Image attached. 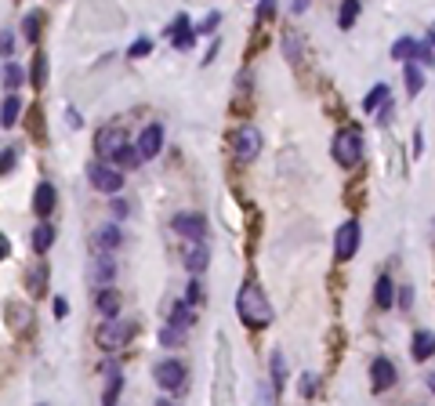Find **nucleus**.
Listing matches in <instances>:
<instances>
[{
	"label": "nucleus",
	"mask_w": 435,
	"mask_h": 406,
	"mask_svg": "<svg viewBox=\"0 0 435 406\" xmlns=\"http://www.w3.org/2000/svg\"><path fill=\"white\" fill-rule=\"evenodd\" d=\"M15 55V37H11V29H4V58Z\"/></svg>",
	"instance_id": "obj_39"
},
{
	"label": "nucleus",
	"mask_w": 435,
	"mask_h": 406,
	"mask_svg": "<svg viewBox=\"0 0 435 406\" xmlns=\"http://www.w3.org/2000/svg\"><path fill=\"white\" fill-rule=\"evenodd\" d=\"M421 87H424V77H421V69H417V66H407V91H410V95H417Z\"/></svg>",
	"instance_id": "obj_32"
},
{
	"label": "nucleus",
	"mask_w": 435,
	"mask_h": 406,
	"mask_svg": "<svg viewBox=\"0 0 435 406\" xmlns=\"http://www.w3.org/2000/svg\"><path fill=\"white\" fill-rule=\"evenodd\" d=\"M87 181L95 185L98 193H109V196H116L120 189H123V171H120V164H113V160H98L87 167Z\"/></svg>",
	"instance_id": "obj_4"
},
{
	"label": "nucleus",
	"mask_w": 435,
	"mask_h": 406,
	"mask_svg": "<svg viewBox=\"0 0 435 406\" xmlns=\"http://www.w3.org/2000/svg\"><path fill=\"white\" fill-rule=\"evenodd\" d=\"M135 145H138V152H142V160L160 156V149H164V128H160V123H149V128L135 138Z\"/></svg>",
	"instance_id": "obj_11"
},
{
	"label": "nucleus",
	"mask_w": 435,
	"mask_h": 406,
	"mask_svg": "<svg viewBox=\"0 0 435 406\" xmlns=\"http://www.w3.org/2000/svg\"><path fill=\"white\" fill-rule=\"evenodd\" d=\"M356 247H359V222H345L334 232V258L337 261L356 258Z\"/></svg>",
	"instance_id": "obj_8"
},
{
	"label": "nucleus",
	"mask_w": 435,
	"mask_h": 406,
	"mask_svg": "<svg viewBox=\"0 0 435 406\" xmlns=\"http://www.w3.org/2000/svg\"><path fill=\"white\" fill-rule=\"evenodd\" d=\"M26 283H29V291H33V294H40V291H44V283H47V265H44V254H40V261H37L33 269H29V279H26Z\"/></svg>",
	"instance_id": "obj_26"
},
{
	"label": "nucleus",
	"mask_w": 435,
	"mask_h": 406,
	"mask_svg": "<svg viewBox=\"0 0 435 406\" xmlns=\"http://www.w3.org/2000/svg\"><path fill=\"white\" fill-rule=\"evenodd\" d=\"M167 323H174V327H185V330H189V327L196 323V316H193V305H189V301H178V305L171 308Z\"/></svg>",
	"instance_id": "obj_20"
},
{
	"label": "nucleus",
	"mask_w": 435,
	"mask_h": 406,
	"mask_svg": "<svg viewBox=\"0 0 435 406\" xmlns=\"http://www.w3.org/2000/svg\"><path fill=\"white\" fill-rule=\"evenodd\" d=\"M22 37H26L29 44H37V37H40V11H29V15L22 18Z\"/></svg>",
	"instance_id": "obj_27"
},
{
	"label": "nucleus",
	"mask_w": 435,
	"mask_h": 406,
	"mask_svg": "<svg viewBox=\"0 0 435 406\" xmlns=\"http://www.w3.org/2000/svg\"><path fill=\"white\" fill-rule=\"evenodd\" d=\"M374 305H378V308H392V305H395V283H392L388 276L378 279V287H374Z\"/></svg>",
	"instance_id": "obj_18"
},
{
	"label": "nucleus",
	"mask_w": 435,
	"mask_h": 406,
	"mask_svg": "<svg viewBox=\"0 0 435 406\" xmlns=\"http://www.w3.org/2000/svg\"><path fill=\"white\" fill-rule=\"evenodd\" d=\"M316 388H320V381L312 378V373H308V378H301V385H298L301 395H316Z\"/></svg>",
	"instance_id": "obj_35"
},
{
	"label": "nucleus",
	"mask_w": 435,
	"mask_h": 406,
	"mask_svg": "<svg viewBox=\"0 0 435 406\" xmlns=\"http://www.w3.org/2000/svg\"><path fill=\"white\" fill-rule=\"evenodd\" d=\"M431 44H435V29H431Z\"/></svg>",
	"instance_id": "obj_45"
},
{
	"label": "nucleus",
	"mask_w": 435,
	"mask_h": 406,
	"mask_svg": "<svg viewBox=\"0 0 435 406\" xmlns=\"http://www.w3.org/2000/svg\"><path fill=\"white\" fill-rule=\"evenodd\" d=\"M51 243H55V229L47 225V218H40V225H37V232H33V251H37V254H47Z\"/></svg>",
	"instance_id": "obj_19"
},
{
	"label": "nucleus",
	"mask_w": 435,
	"mask_h": 406,
	"mask_svg": "<svg viewBox=\"0 0 435 406\" xmlns=\"http://www.w3.org/2000/svg\"><path fill=\"white\" fill-rule=\"evenodd\" d=\"M106 378H109V385H106V392H102V402H116L120 385H123V378H120V366H116V363H109V366H106Z\"/></svg>",
	"instance_id": "obj_21"
},
{
	"label": "nucleus",
	"mask_w": 435,
	"mask_h": 406,
	"mask_svg": "<svg viewBox=\"0 0 435 406\" xmlns=\"http://www.w3.org/2000/svg\"><path fill=\"white\" fill-rule=\"evenodd\" d=\"M417 58H424L428 66H431V62H435V55H431V40H428V44H417Z\"/></svg>",
	"instance_id": "obj_37"
},
{
	"label": "nucleus",
	"mask_w": 435,
	"mask_h": 406,
	"mask_svg": "<svg viewBox=\"0 0 435 406\" xmlns=\"http://www.w3.org/2000/svg\"><path fill=\"white\" fill-rule=\"evenodd\" d=\"M410 55H417V40L402 37V40H395V44H392V58H410Z\"/></svg>",
	"instance_id": "obj_30"
},
{
	"label": "nucleus",
	"mask_w": 435,
	"mask_h": 406,
	"mask_svg": "<svg viewBox=\"0 0 435 406\" xmlns=\"http://www.w3.org/2000/svg\"><path fill=\"white\" fill-rule=\"evenodd\" d=\"M44 77H47V58H44V55H37V58H33V84H37V87H44Z\"/></svg>",
	"instance_id": "obj_33"
},
{
	"label": "nucleus",
	"mask_w": 435,
	"mask_h": 406,
	"mask_svg": "<svg viewBox=\"0 0 435 406\" xmlns=\"http://www.w3.org/2000/svg\"><path fill=\"white\" fill-rule=\"evenodd\" d=\"M272 385H276V395H279V388H283V356L279 352H272Z\"/></svg>",
	"instance_id": "obj_31"
},
{
	"label": "nucleus",
	"mask_w": 435,
	"mask_h": 406,
	"mask_svg": "<svg viewBox=\"0 0 435 406\" xmlns=\"http://www.w3.org/2000/svg\"><path fill=\"white\" fill-rule=\"evenodd\" d=\"M392 385H395V363L378 356L374 363H370V388H374V392H388Z\"/></svg>",
	"instance_id": "obj_10"
},
{
	"label": "nucleus",
	"mask_w": 435,
	"mask_h": 406,
	"mask_svg": "<svg viewBox=\"0 0 435 406\" xmlns=\"http://www.w3.org/2000/svg\"><path fill=\"white\" fill-rule=\"evenodd\" d=\"M305 4H308V0H294V15H301V11H305Z\"/></svg>",
	"instance_id": "obj_43"
},
{
	"label": "nucleus",
	"mask_w": 435,
	"mask_h": 406,
	"mask_svg": "<svg viewBox=\"0 0 435 406\" xmlns=\"http://www.w3.org/2000/svg\"><path fill=\"white\" fill-rule=\"evenodd\" d=\"M359 15V0H341V11H337V26L341 29H352Z\"/></svg>",
	"instance_id": "obj_24"
},
{
	"label": "nucleus",
	"mask_w": 435,
	"mask_h": 406,
	"mask_svg": "<svg viewBox=\"0 0 435 406\" xmlns=\"http://www.w3.org/2000/svg\"><path fill=\"white\" fill-rule=\"evenodd\" d=\"M66 312H69V305H66V298H55V316L62 320V316H66Z\"/></svg>",
	"instance_id": "obj_41"
},
{
	"label": "nucleus",
	"mask_w": 435,
	"mask_h": 406,
	"mask_svg": "<svg viewBox=\"0 0 435 406\" xmlns=\"http://www.w3.org/2000/svg\"><path fill=\"white\" fill-rule=\"evenodd\" d=\"M131 337H135V323L123 320V316L102 320V327H98V345L106 352H120L123 345H131Z\"/></svg>",
	"instance_id": "obj_3"
},
{
	"label": "nucleus",
	"mask_w": 435,
	"mask_h": 406,
	"mask_svg": "<svg viewBox=\"0 0 435 406\" xmlns=\"http://www.w3.org/2000/svg\"><path fill=\"white\" fill-rule=\"evenodd\" d=\"M232 149H236V160L239 164H251V160H258V152H261V131L258 128H239L236 135H232Z\"/></svg>",
	"instance_id": "obj_6"
},
{
	"label": "nucleus",
	"mask_w": 435,
	"mask_h": 406,
	"mask_svg": "<svg viewBox=\"0 0 435 406\" xmlns=\"http://www.w3.org/2000/svg\"><path fill=\"white\" fill-rule=\"evenodd\" d=\"M185 301H189V305H200V301H203V283H196V279H193L189 291H185Z\"/></svg>",
	"instance_id": "obj_34"
},
{
	"label": "nucleus",
	"mask_w": 435,
	"mask_h": 406,
	"mask_svg": "<svg viewBox=\"0 0 435 406\" xmlns=\"http://www.w3.org/2000/svg\"><path fill=\"white\" fill-rule=\"evenodd\" d=\"M236 316L243 327H251V330H261L272 323V305L265 301L261 287L258 283H243L239 294H236Z\"/></svg>",
	"instance_id": "obj_1"
},
{
	"label": "nucleus",
	"mask_w": 435,
	"mask_h": 406,
	"mask_svg": "<svg viewBox=\"0 0 435 406\" xmlns=\"http://www.w3.org/2000/svg\"><path fill=\"white\" fill-rule=\"evenodd\" d=\"M410 356H414L417 363H424V359L435 356V334H431V330H417V334H414V349H410Z\"/></svg>",
	"instance_id": "obj_16"
},
{
	"label": "nucleus",
	"mask_w": 435,
	"mask_h": 406,
	"mask_svg": "<svg viewBox=\"0 0 435 406\" xmlns=\"http://www.w3.org/2000/svg\"><path fill=\"white\" fill-rule=\"evenodd\" d=\"M11 171H15V149L8 145L4 149V174H11Z\"/></svg>",
	"instance_id": "obj_38"
},
{
	"label": "nucleus",
	"mask_w": 435,
	"mask_h": 406,
	"mask_svg": "<svg viewBox=\"0 0 435 406\" xmlns=\"http://www.w3.org/2000/svg\"><path fill=\"white\" fill-rule=\"evenodd\" d=\"M207 265H210L207 243H203V239H193L189 247H185V269H189V272H203Z\"/></svg>",
	"instance_id": "obj_13"
},
{
	"label": "nucleus",
	"mask_w": 435,
	"mask_h": 406,
	"mask_svg": "<svg viewBox=\"0 0 435 406\" xmlns=\"http://www.w3.org/2000/svg\"><path fill=\"white\" fill-rule=\"evenodd\" d=\"M120 239H123V232H120L116 225H102V229L95 232V243L102 247V251H113V247H120Z\"/></svg>",
	"instance_id": "obj_22"
},
{
	"label": "nucleus",
	"mask_w": 435,
	"mask_h": 406,
	"mask_svg": "<svg viewBox=\"0 0 435 406\" xmlns=\"http://www.w3.org/2000/svg\"><path fill=\"white\" fill-rule=\"evenodd\" d=\"M174 232L181 236V239H207V222H203V214H189V210H181V214H174Z\"/></svg>",
	"instance_id": "obj_9"
},
{
	"label": "nucleus",
	"mask_w": 435,
	"mask_h": 406,
	"mask_svg": "<svg viewBox=\"0 0 435 406\" xmlns=\"http://www.w3.org/2000/svg\"><path fill=\"white\" fill-rule=\"evenodd\" d=\"M18 113H22V102H18L15 95H8V98H4V116H0V123H4V128H15Z\"/></svg>",
	"instance_id": "obj_29"
},
{
	"label": "nucleus",
	"mask_w": 435,
	"mask_h": 406,
	"mask_svg": "<svg viewBox=\"0 0 435 406\" xmlns=\"http://www.w3.org/2000/svg\"><path fill=\"white\" fill-rule=\"evenodd\" d=\"M149 47H152L149 40H135V44H131V58H145V55H149Z\"/></svg>",
	"instance_id": "obj_36"
},
{
	"label": "nucleus",
	"mask_w": 435,
	"mask_h": 406,
	"mask_svg": "<svg viewBox=\"0 0 435 406\" xmlns=\"http://www.w3.org/2000/svg\"><path fill=\"white\" fill-rule=\"evenodd\" d=\"M428 388H431V392H435V373H431V378H428Z\"/></svg>",
	"instance_id": "obj_44"
},
{
	"label": "nucleus",
	"mask_w": 435,
	"mask_h": 406,
	"mask_svg": "<svg viewBox=\"0 0 435 406\" xmlns=\"http://www.w3.org/2000/svg\"><path fill=\"white\" fill-rule=\"evenodd\" d=\"M185 334H189L185 327H174V323H167V327L160 330V345H164V349H181Z\"/></svg>",
	"instance_id": "obj_23"
},
{
	"label": "nucleus",
	"mask_w": 435,
	"mask_h": 406,
	"mask_svg": "<svg viewBox=\"0 0 435 406\" xmlns=\"http://www.w3.org/2000/svg\"><path fill=\"white\" fill-rule=\"evenodd\" d=\"M272 8H276V0H261V8H258V18H269V15H272Z\"/></svg>",
	"instance_id": "obj_40"
},
{
	"label": "nucleus",
	"mask_w": 435,
	"mask_h": 406,
	"mask_svg": "<svg viewBox=\"0 0 435 406\" xmlns=\"http://www.w3.org/2000/svg\"><path fill=\"white\" fill-rule=\"evenodd\" d=\"M128 135H123L120 128H106V131H98V138H95V152L102 156V160H120L123 152H128Z\"/></svg>",
	"instance_id": "obj_5"
},
{
	"label": "nucleus",
	"mask_w": 435,
	"mask_h": 406,
	"mask_svg": "<svg viewBox=\"0 0 435 406\" xmlns=\"http://www.w3.org/2000/svg\"><path fill=\"white\" fill-rule=\"evenodd\" d=\"M113 272H116V265H113V258L109 254H98L95 258V265H91V287H109V279H113Z\"/></svg>",
	"instance_id": "obj_14"
},
{
	"label": "nucleus",
	"mask_w": 435,
	"mask_h": 406,
	"mask_svg": "<svg viewBox=\"0 0 435 406\" xmlns=\"http://www.w3.org/2000/svg\"><path fill=\"white\" fill-rule=\"evenodd\" d=\"M22 84H26V73L15 66V58H4V87L8 91H18Z\"/></svg>",
	"instance_id": "obj_25"
},
{
	"label": "nucleus",
	"mask_w": 435,
	"mask_h": 406,
	"mask_svg": "<svg viewBox=\"0 0 435 406\" xmlns=\"http://www.w3.org/2000/svg\"><path fill=\"white\" fill-rule=\"evenodd\" d=\"M152 378H157V385L164 388V392H181L185 388V366L178 363V359H164V363H157V370H152Z\"/></svg>",
	"instance_id": "obj_7"
},
{
	"label": "nucleus",
	"mask_w": 435,
	"mask_h": 406,
	"mask_svg": "<svg viewBox=\"0 0 435 406\" xmlns=\"http://www.w3.org/2000/svg\"><path fill=\"white\" fill-rule=\"evenodd\" d=\"M167 37H171V44L178 51H189L193 40H196V33L189 29V22H185V18H174V26H167Z\"/></svg>",
	"instance_id": "obj_15"
},
{
	"label": "nucleus",
	"mask_w": 435,
	"mask_h": 406,
	"mask_svg": "<svg viewBox=\"0 0 435 406\" xmlns=\"http://www.w3.org/2000/svg\"><path fill=\"white\" fill-rule=\"evenodd\" d=\"M385 98H388V87L385 84H374V87H370V95L363 98V113H374Z\"/></svg>",
	"instance_id": "obj_28"
},
{
	"label": "nucleus",
	"mask_w": 435,
	"mask_h": 406,
	"mask_svg": "<svg viewBox=\"0 0 435 406\" xmlns=\"http://www.w3.org/2000/svg\"><path fill=\"white\" fill-rule=\"evenodd\" d=\"M55 203H58L55 185H51V181H40L37 193H33V214H37V218H47V214L55 210Z\"/></svg>",
	"instance_id": "obj_12"
},
{
	"label": "nucleus",
	"mask_w": 435,
	"mask_h": 406,
	"mask_svg": "<svg viewBox=\"0 0 435 406\" xmlns=\"http://www.w3.org/2000/svg\"><path fill=\"white\" fill-rule=\"evenodd\" d=\"M95 308L102 312L106 320L120 316V294H116V291H109V287H102V291L95 294Z\"/></svg>",
	"instance_id": "obj_17"
},
{
	"label": "nucleus",
	"mask_w": 435,
	"mask_h": 406,
	"mask_svg": "<svg viewBox=\"0 0 435 406\" xmlns=\"http://www.w3.org/2000/svg\"><path fill=\"white\" fill-rule=\"evenodd\" d=\"M330 156L341 164V167H356L363 160V135L356 128H341L334 135V145H330Z\"/></svg>",
	"instance_id": "obj_2"
},
{
	"label": "nucleus",
	"mask_w": 435,
	"mask_h": 406,
	"mask_svg": "<svg viewBox=\"0 0 435 406\" xmlns=\"http://www.w3.org/2000/svg\"><path fill=\"white\" fill-rule=\"evenodd\" d=\"M113 214H116V218H123V214H128V203L116 200V203H113Z\"/></svg>",
	"instance_id": "obj_42"
}]
</instances>
